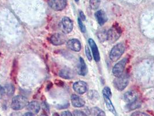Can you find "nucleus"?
Here are the masks:
<instances>
[{
	"label": "nucleus",
	"mask_w": 154,
	"mask_h": 116,
	"mask_svg": "<svg viewBox=\"0 0 154 116\" xmlns=\"http://www.w3.org/2000/svg\"><path fill=\"white\" fill-rule=\"evenodd\" d=\"M122 30L117 25H114L107 32V40L111 43L116 42L120 37Z\"/></svg>",
	"instance_id": "nucleus-1"
},
{
	"label": "nucleus",
	"mask_w": 154,
	"mask_h": 116,
	"mask_svg": "<svg viewBox=\"0 0 154 116\" xmlns=\"http://www.w3.org/2000/svg\"><path fill=\"white\" fill-rule=\"evenodd\" d=\"M28 104V99L26 97L18 95L13 97L11 103V108L14 110H20L26 107Z\"/></svg>",
	"instance_id": "nucleus-2"
},
{
	"label": "nucleus",
	"mask_w": 154,
	"mask_h": 116,
	"mask_svg": "<svg viewBox=\"0 0 154 116\" xmlns=\"http://www.w3.org/2000/svg\"><path fill=\"white\" fill-rule=\"evenodd\" d=\"M125 51V45L123 43H119L115 45L111 49L110 53V58L111 61H117L124 53Z\"/></svg>",
	"instance_id": "nucleus-3"
},
{
	"label": "nucleus",
	"mask_w": 154,
	"mask_h": 116,
	"mask_svg": "<svg viewBox=\"0 0 154 116\" xmlns=\"http://www.w3.org/2000/svg\"><path fill=\"white\" fill-rule=\"evenodd\" d=\"M129 82V77L127 74H122V76L116 77L113 82L114 87L119 90L123 91L128 86Z\"/></svg>",
	"instance_id": "nucleus-4"
},
{
	"label": "nucleus",
	"mask_w": 154,
	"mask_h": 116,
	"mask_svg": "<svg viewBox=\"0 0 154 116\" xmlns=\"http://www.w3.org/2000/svg\"><path fill=\"white\" fill-rule=\"evenodd\" d=\"M128 62V58H125L117 63L113 69V74L116 77H119L122 76L124 73V70L125 69V66Z\"/></svg>",
	"instance_id": "nucleus-5"
},
{
	"label": "nucleus",
	"mask_w": 154,
	"mask_h": 116,
	"mask_svg": "<svg viewBox=\"0 0 154 116\" xmlns=\"http://www.w3.org/2000/svg\"><path fill=\"white\" fill-rule=\"evenodd\" d=\"M49 7L56 11L63 10L67 4V0H48Z\"/></svg>",
	"instance_id": "nucleus-6"
},
{
	"label": "nucleus",
	"mask_w": 154,
	"mask_h": 116,
	"mask_svg": "<svg viewBox=\"0 0 154 116\" xmlns=\"http://www.w3.org/2000/svg\"><path fill=\"white\" fill-rule=\"evenodd\" d=\"M67 37L63 34H60V33H56L52 35L50 38L51 42L54 45H61L64 44L66 41Z\"/></svg>",
	"instance_id": "nucleus-7"
},
{
	"label": "nucleus",
	"mask_w": 154,
	"mask_h": 116,
	"mask_svg": "<svg viewBox=\"0 0 154 116\" xmlns=\"http://www.w3.org/2000/svg\"><path fill=\"white\" fill-rule=\"evenodd\" d=\"M61 28L64 34H68L73 29L72 21L68 17H64L61 22Z\"/></svg>",
	"instance_id": "nucleus-8"
},
{
	"label": "nucleus",
	"mask_w": 154,
	"mask_h": 116,
	"mask_svg": "<svg viewBox=\"0 0 154 116\" xmlns=\"http://www.w3.org/2000/svg\"><path fill=\"white\" fill-rule=\"evenodd\" d=\"M73 89L77 93L82 95L88 91V84L83 81H77L74 84Z\"/></svg>",
	"instance_id": "nucleus-9"
},
{
	"label": "nucleus",
	"mask_w": 154,
	"mask_h": 116,
	"mask_svg": "<svg viewBox=\"0 0 154 116\" xmlns=\"http://www.w3.org/2000/svg\"><path fill=\"white\" fill-rule=\"evenodd\" d=\"M89 44L90 45V47L91 49L92 54H93L94 59L96 62H98L100 60V55L98 49V47L96 44V42L94 41V40L91 38L89 39L88 40Z\"/></svg>",
	"instance_id": "nucleus-10"
},
{
	"label": "nucleus",
	"mask_w": 154,
	"mask_h": 116,
	"mask_svg": "<svg viewBox=\"0 0 154 116\" xmlns=\"http://www.w3.org/2000/svg\"><path fill=\"white\" fill-rule=\"evenodd\" d=\"M67 46L68 49L75 52H79L81 51V44L80 41L75 38L71 39L67 42Z\"/></svg>",
	"instance_id": "nucleus-11"
},
{
	"label": "nucleus",
	"mask_w": 154,
	"mask_h": 116,
	"mask_svg": "<svg viewBox=\"0 0 154 116\" xmlns=\"http://www.w3.org/2000/svg\"><path fill=\"white\" fill-rule=\"evenodd\" d=\"M71 103L72 106L77 108L82 107L85 106V102L81 97L75 94L71 96Z\"/></svg>",
	"instance_id": "nucleus-12"
},
{
	"label": "nucleus",
	"mask_w": 154,
	"mask_h": 116,
	"mask_svg": "<svg viewBox=\"0 0 154 116\" xmlns=\"http://www.w3.org/2000/svg\"><path fill=\"white\" fill-rule=\"evenodd\" d=\"M138 93L136 91L130 90L125 93L124 99L128 103H131L138 99Z\"/></svg>",
	"instance_id": "nucleus-13"
},
{
	"label": "nucleus",
	"mask_w": 154,
	"mask_h": 116,
	"mask_svg": "<svg viewBox=\"0 0 154 116\" xmlns=\"http://www.w3.org/2000/svg\"><path fill=\"white\" fill-rule=\"evenodd\" d=\"M27 110L30 112L34 114H37L39 113L41 109V106L39 103L37 101H33L30 103H28L26 106Z\"/></svg>",
	"instance_id": "nucleus-14"
},
{
	"label": "nucleus",
	"mask_w": 154,
	"mask_h": 116,
	"mask_svg": "<svg viewBox=\"0 0 154 116\" xmlns=\"http://www.w3.org/2000/svg\"><path fill=\"white\" fill-rule=\"evenodd\" d=\"M96 18L100 26L104 25L107 21L108 18L106 13L103 10H99L95 13Z\"/></svg>",
	"instance_id": "nucleus-15"
},
{
	"label": "nucleus",
	"mask_w": 154,
	"mask_h": 116,
	"mask_svg": "<svg viewBox=\"0 0 154 116\" xmlns=\"http://www.w3.org/2000/svg\"><path fill=\"white\" fill-rule=\"evenodd\" d=\"M59 76L64 79L69 80L74 77V72L69 68H64L61 69L59 73Z\"/></svg>",
	"instance_id": "nucleus-16"
},
{
	"label": "nucleus",
	"mask_w": 154,
	"mask_h": 116,
	"mask_svg": "<svg viewBox=\"0 0 154 116\" xmlns=\"http://www.w3.org/2000/svg\"><path fill=\"white\" fill-rule=\"evenodd\" d=\"M88 73V68L87 66L85 63V60L82 58H80V65H79V69L78 73L81 76H85Z\"/></svg>",
	"instance_id": "nucleus-17"
},
{
	"label": "nucleus",
	"mask_w": 154,
	"mask_h": 116,
	"mask_svg": "<svg viewBox=\"0 0 154 116\" xmlns=\"http://www.w3.org/2000/svg\"><path fill=\"white\" fill-rule=\"evenodd\" d=\"M103 97H104L105 103V105H106L107 109H109V110L111 113H112L113 114L116 115V110H115L114 105H113V103L111 102V101L110 100V98L109 97L105 96V95H103Z\"/></svg>",
	"instance_id": "nucleus-18"
},
{
	"label": "nucleus",
	"mask_w": 154,
	"mask_h": 116,
	"mask_svg": "<svg viewBox=\"0 0 154 116\" xmlns=\"http://www.w3.org/2000/svg\"><path fill=\"white\" fill-rule=\"evenodd\" d=\"M91 114L94 116H105V112L98 107L91 109Z\"/></svg>",
	"instance_id": "nucleus-19"
},
{
	"label": "nucleus",
	"mask_w": 154,
	"mask_h": 116,
	"mask_svg": "<svg viewBox=\"0 0 154 116\" xmlns=\"http://www.w3.org/2000/svg\"><path fill=\"white\" fill-rule=\"evenodd\" d=\"M101 3V0H90L89 4L91 8L93 10L97 9Z\"/></svg>",
	"instance_id": "nucleus-20"
},
{
	"label": "nucleus",
	"mask_w": 154,
	"mask_h": 116,
	"mask_svg": "<svg viewBox=\"0 0 154 116\" xmlns=\"http://www.w3.org/2000/svg\"><path fill=\"white\" fill-rule=\"evenodd\" d=\"M141 106V103L140 102V101L138 100V99H137L136 101H134L133 103H129L128 104V108L129 109L132 110H134L136 109L139 108Z\"/></svg>",
	"instance_id": "nucleus-21"
},
{
	"label": "nucleus",
	"mask_w": 154,
	"mask_h": 116,
	"mask_svg": "<svg viewBox=\"0 0 154 116\" xmlns=\"http://www.w3.org/2000/svg\"><path fill=\"white\" fill-rule=\"evenodd\" d=\"M5 93L8 95V96H12L14 92V87L12 84H8L5 87Z\"/></svg>",
	"instance_id": "nucleus-22"
},
{
	"label": "nucleus",
	"mask_w": 154,
	"mask_h": 116,
	"mask_svg": "<svg viewBox=\"0 0 154 116\" xmlns=\"http://www.w3.org/2000/svg\"><path fill=\"white\" fill-rule=\"evenodd\" d=\"M17 68H18V62L14 60L13 61V68H12V71L11 73V78L12 80H14V78L16 77V72H17Z\"/></svg>",
	"instance_id": "nucleus-23"
},
{
	"label": "nucleus",
	"mask_w": 154,
	"mask_h": 116,
	"mask_svg": "<svg viewBox=\"0 0 154 116\" xmlns=\"http://www.w3.org/2000/svg\"><path fill=\"white\" fill-rule=\"evenodd\" d=\"M103 95L111 98L112 97V92L110 88L108 87H104V88L103 90Z\"/></svg>",
	"instance_id": "nucleus-24"
},
{
	"label": "nucleus",
	"mask_w": 154,
	"mask_h": 116,
	"mask_svg": "<svg viewBox=\"0 0 154 116\" xmlns=\"http://www.w3.org/2000/svg\"><path fill=\"white\" fill-rule=\"evenodd\" d=\"M78 25H79V27H80L81 31L82 32H85L86 31V27H85V25H84V23H82V21L80 19V18L78 19Z\"/></svg>",
	"instance_id": "nucleus-25"
},
{
	"label": "nucleus",
	"mask_w": 154,
	"mask_h": 116,
	"mask_svg": "<svg viewBox=\"0 0 154 116\" xmlns=\"http://www.w3.org/2000/svg\"><path fill=\"white\" fill-rule=\"evenodd\" d=\"M85 53H86V56L88 59L89 61H91L92 60L91 55V53H90L89 48L87 46H86V47H85Z\"/></svg>",
	"instance_id": "nucleus-26"
},
{
	"label": "nucleus",
	"mask_w": 154,
	"mask_h": 116,
	"mask_svg": "<svg viewBox=\"0 0 154 116\" xmlns=\"http://www.w3.org/2000/svg\"><path fill=\"white\" fill-rule=\"evenodd\" d=\"M131 116H149V115H148L147 113L141 112V111H136L133 113L131 115Z\"/></svg>",
	"instance_id": "nucleus-27"
},
{
	"label": "nucleus",
	"mask_w": 154,
	"mask_h": 116,
	"mask_svg": "<svg viewBox=\"0 0 154 116\" xmlns=\"http://www.w3.org/2000/svg\"><path fill=\"white\" fill-rule=\"evenodd\" d=\"M73 114L74 116H86L85 113L80 110H75Z\"/></svg>",
	"instance_id": "nucleus-28"
},
{
	"label": "nucleus",
	"mask_w": 154,
	"mask_h": 116,
	"mask_svg": "<svg viewBox=\"0 0 154 116\" xmlns=\"http://www.w3.org/2000/svg\"><path fill=\"white\" fill-rule=\"evenodd\" d=\"M5 94V90L4 87L0 86V99H1Z\"/></svg>",
	"instance_id": "nucleus-29"
},
{
	"label": "nucleus",
	"mask_w": 154,
	"mask_h": 116,
	"mask_svg": "<svg viewBox=\"0 0 154 116\" xmlns=\"http://www.w3.org/2000/svg\"><path fill=\"white\" fill-rule=\"evenodd\" d=\"M80 18L82 21H85L86 20V16L82 11L80 12Z\"/></svg>",
	"instance_id": "nucleus-30"
},
{
	"label": "nucleus",
	"mask_w": 154,
	"mask_h": 116,
	"mask_svg": "<svg viewBox=\"0 0 154 116\" xmlns=\"http://www.w3.org/2000/svg\"><path fill=\"white\" fill-rule=\"evenodd\" d=\"M61 116H72V114L69 111H64L62 112L61 114Z\"/></svg>",
	"instance_id": "nucleus-31"
},
{
	"label": "nucleus",
	"mask_w": 154,
	"mask_h": 116,
	"mask_svg": "<svg viewBox=\"0 0 154 116\" xmlns=\"http://www.w3.org/2000/svg\"><path fill=\"white\" fill-rule=\"evenodd\" d=\"M55 84L59 87H62L63 86V84H64L63 82L61 81H60V80H56L55 81Z\"/></svg>",
	"instance_id": "nucleus-32"
},
{
	"label": "nucleus",
	"mask_w": 154,
	"mask_h": 116,
	"mask_svg": "<svg viewBox=\"0 0 154 116\" xmlns=\"http://www.w3.org/2000/svg\"><path fill=\"white\" fill-rule=\"evenodd\" d=\"M11 116H22L20 113H18V112H14V113H12L11 115Z\"/></svg>",
	"instance_id": "nucleus-33"
},
{
	"label": "nucleus",
	"mask_w": 154,
	"mask_h": 116,
	"mask_svg": "<svg viewBox=\"0 0 154 116\" xmlns=\"http://www.w3.org/2000/svg\"><path fill=\"white\" fill-rule=\"evenodd\" d=\"M43 109L45 110H47L48 111H49V106H48V105L47 104H46L45 102H44L43 103Z\"/></svg>",
	"instance_id": "nucleus-34"
},
{
	"label": "nucleus",
	"mask_w": 154,
	"mask_h": 116,
	"mask_svg": "<svg viewBox=\"0 0 154 116\" xmlns=\"http://www.w3.org/2000/svg\"><path fill=\"white\" fill-rule=\"evenodd\" d=\"M22 116H35V115L32 113H25L24 115H23Z\"/></svg>",
	"instance_id": "nucleus-35"
},
{
	"label": "nucleus",
	"mask_w": 154,
	"mask_h": 116,
	"mask_svg": "<svg viewBox=\"0 0 154 116\" xmlns=\"http://www.w3.org/2000/svg\"><path fill=\"white\" fill-rule=\"evenodd\" d=\"M52 86V82H49V83H48V85H47V90L50 89L51 88Z\"/></svg>",
	"instance_id": "nucleus-36"
},
{
	"label": "nucleus",
	"mask_w": 154,
	"mask_h": 116,
	"mask_svg": "<svg viewBox=\"0 0 154 116\" xmlns=\"http://www.w3.org/2000/svg\"><path fill=\"white\" fill-rule=\"evenodd\" d=\"M53 116H59V114L57 113H55Z\"/></svg>",
	"instance_id": "nucleus-37"
},
{
	"label": "nucleus",
	"mask_w": 154,
	"mask_h": 116,
	"mask_svg": "<svg viewBox=\"0 0 154 116\" xmlns=\"http://www.w3.org/2000/svg\"><path fill=\"white\" fill-rule=\"evenodd\" d=\"M75 1L76 2H78V1H79V0H75Z\"/></svg>",
	"instance_id": "nucleus-38"
},
{
	"label": "nucleus",
	"mask_w": 154,
	"mask_h": 116,
	"mask_svg": "<svg viewBox=\"0 0 154 116\" xmlns=\"http://www.w3.org/2000/svg\"><path fill=\"white\" fill-rule=\"evenodd\" d=\"M42 116H47V115H42Z\"/></svg>",
	"instance_id": "nucleus-39"
},
{
	"label": "nucleus",
	"mask_w": 154,
	"mask_h": 116,
	"mask_svg": "<svg viewBox=\"0 0 154 116\" xmlns=\"http://www.w3.org/2000/svg\"><path fill=\"white\" fill-rule=\"evenodd\" d=\"M0 116H1V115H0Z\"/></svg>",
	"instance_id": "nucleus-40"
}]
</instances>
